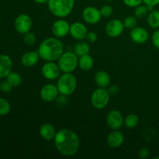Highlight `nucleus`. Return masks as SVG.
<instances>
[{"mask_svg": "<svg viewBox=\"0 0 159 159\" xmlns=\"http://www.w3.org/2000/svg\"><path fill=\"white\" fill-rule=\"evenodd\" d=\"M54 141L57 152L64 156H73L79 149L80 141L79 136L69 129L64 128L57 131Z\"/></svg>", "mask_w": 159, "mask_h": 159, "instance_id": "obj_1", "label": "nucleus"}, {"mask_svg": "<svg viewBox=\"0 0 159 159\" xmlns=\"http://www.w3.org/2000/svg\"><path fill=\"white\" fill-rule=\"evenodd\" d=\"M37 51L45 61H56L64 53V46L57 37H48L40 43Z\"/></svg>", "mask_w": 159, "mask_h": 159, "instance_id": "obj_2", "label": "nucleus"}, {"mask_svg": "<svg viewBox=\"0 0 159 159\" xmlns=\"http://www.w3.org/2000/svg\"><path fill=\"white\" fill-rule=\"evenodd\" d=\"M75 0H49L48 7L57 18H65L71 14L75 7Z\"/></svg>", "mask_w": 159, "mask_h": 159, "instance_id": "obj_3", "label": "nucleus"}, {"mask_svg": "<svg viewBox=\"0 0 159 159\" xmlns=\"http://www.w3.org/2000/svg\"><path fill=\"white\" fill-rule=\"evenodd\" d=\"M59 94L61 96H70L77 87V79L72 73H63L59 76L57 82Z\"/></svg>", "mask_w": 159, "mask_h": 159, "instance_id": "obj_4", "label": "nucleus"}, {"mask_svg": "<svg viewBox=\"0 0 159 159\" xmlns=\"http://www.w3.org/2000/svg\"><path fill=\"white\" fill-rule=\"evenodd\" d=\"M57 65L63 73H72L79 66V57L74 52H64L57 60Z\"/></svg>", "mask_w": 159, "mask_h": 159, "instance_id": "obj_5", "label": "nucleus"}, {"mask_svg": "<svg viewBox=\"0 0 159 159\" xmlns=\"http://www.w3.org/2000/svg\"><path fill=\"white\" fill-rule=\"evenodd\" d=\"M110 99V93L106 88L99 87L91 95V104L98 110H102L108 105Z\"/></svg>", "mask_w": 159, "mask_h": 159, "instance_id": "obj_6", "label": "nucleus"}, {"mask_svg": "<svg viewBox=\"0 0 159 159\" xmlns=\"http://www.w3.org/2000/svg\"><path fill=\"white\" fill-rule=\"evenodd\" d=\"M32 20L27 14H20L17 16L14 21V26L16 30L21 34L29 32L32 27Z\"/></svg>", "mask_w": 159, "mask_h": 159, "instance_id": "obj_7", "label": "nucleus"}, {"mask_svg": "<svg viewBox=\"0 0 159 159\" xmlns=\"http://www.w3.org/2000/svg\"><path fill=\"white\" fill-rule=\"evenodd\" d=\"M60 68L54 61H47L41 68L42 75L48 80H55L61 75Z\"/></svg>", "mask_w": 159, "mask_h": 159, "instance_id": "obj_8", "label": "nucleus"}, {"mask_svg": "<svg viewBox=\"0 0 159 159\" xmlns=\"http://www.w3.org/2000/svg\"><path fill=\"white\" fill-rule=\"evenodd\" d=\"M107 126L112 130H120L124 124V119L122 113L116 110H113L107 116Z\"/></svg>", "mask_w": 159, "mask_h": 159, "instance_id": "obj_9", "label": "nucleus"}, {"mask_svg": "<svg viewBox=\"0 0 159 159\" xmlns=\"http://www.w3.org/2000/svg\"><path fill=\"white\" fill-rule=\"evenodd\" d=\"M53 35L57 38H63L66 37L70 31V24L68 21L60 18L54 22L51 27Z\"/></svg>", "mask_w": 159, "mask_h": 159, "instance_id": "obj_10", "label": "nucleus"}, {"mask_svg": "<svg viewBox=\"0 0 159 159\" xmlns=\"http://www.w3.org/2000/svg\"><path fill=\"white\" fill-rule=\"evenodd\" d=\"M82 18L89 24H97L102 18L100 10L94 6H88L82 11Z\"/></svg>", "mask_w": 159, "mask_h": 159, "instance_id": "obj_11", "label": "nucleus"}, {"mask_svg": "<svg viewBox=\"0 0 159 159\" xmlns=\"http://www.w3.org/2000/svg\"><path fill=\"white\" fill-rule=\"evenodd\" d=\"M59 92L57 85L54 84H47L43 85L40 92V99L47 102H53L57 99Z\"/></svg>", "mask_w": 159, "mask_h": 159, "instance_id": "obj_12", "label": "nucleus"}, {"mask_svg": "<svg viewBox=\"0 0 159 159\" xmlns=\"http://www.w3.org/2000/svg\"><path fill=\"white\" fill-rule=\"evenodd\" d=\"M124 28V23L121 20L113 19L109 21L106 26V33L109 37L115 38L123 34Z\"/></svg>", "mask_w": 159, "mask_h": 159, "instance_id": "obj_13", "label": "nucleus"}, {"mask_svg": "<svg viewBox=\"0 0 159 159\" xmlns=\"http://www.w3.org/2000/svg\"><path fill=\"white\" fill-rule=\"evenodd\" d=\"M130 37L132 41L138 44H143L148 41L149 38L148 31L144 27L135 26L130 30Z\"/></svg>", "mask_w": 159, "mask_h": 159, "instance_id": "obj_14", "label": "nucleus"}, {"mask_svg": "<svg viewBox=\"0 0 159 159\" xmlns=\"http://www.w3.org/2000/svg\"><path fill=\"white\" fill-rule=\"evenodd\" d=\"M69 34L72 38L77 40H82L86 38L88 30L85 24L80 22H75L70 25Z\"/></svg>", "mask_w": 159, "mask_h": 159, "instance_id": "obj_15", "label": "nucleus"}, {"mask_svg": "<svg viewBox=\"0 0 159 159\" xmlns=\"http://www.w3.org/2000/svg\"><path fill=\"white\" fill-rule=\"evenodd\" d=\"M107 141L109 147L111 148H118L124 144V136L120 130H114L109 134Z\"/></svg>", "mask_w": 159, "mask_h": 159, "instance_id": "obj_16", "label": "nucleus"}, {"mask_svg": "<svg viewBox=\"0 0 159 159\" xmlns=\"http://www.w3.org/2000/svg\"><path fill=\"white\" fill-rule=\"evenodd\" d=\"M12 61L6 54H0V79L6 78L12 71Z\"/></svg>", "mask_w": 159, "mask_h": 159, "instance_id": "obj_17", "label": "nucleus"}, {"mask_svg": "<svg viewBox=\"0 0 159 159\" xmlns=\"http://www.w3.org/2000/svg\"><path fill=\"white\" fill-rule=\"evenodd\" d=\"M38 51H27L21 57V64L26 68H31L37 65L40 59Z\"/></svg>", "mask_w": 159, "mask_h": 159, "instance_id": "obj_18", "label": "nucleus"}, {"mask_svg": "<svg viewBox=\"0 0 159 159\" xmlns=\"http://www.w3.org/2000/svg\"><path fill=\"white\" fill-rule=\"evenodd\" d=\"M39 133L43 139L49 141L54 139L57 131L55 130V127L52 124H49V123H45L40 126Z\"/></svg>", "mask_w": 159, "mask_h": 159, "instance_id": "obj_19", "label": "nucleus"}, {"mask_svg": "<svg viewBox=\"0 0 159 159\" xmlns=\"http://www.w3.org/2000/svg\"><path fill=\"white\" fill-rule=\"evenodd\" d=\"M95 82L98 87L107 88L110 84V76L107 71H99L95 74Z\"/></svg>", "mask_w": 159, "mask_h": 159, "instance_id": "obj_20", "label": "nucleus"}, {"mask_svg": "<svg viewBox=\"0 0 159 159\" xmlns=\"http://www.w3.org/2000/svg\"><path fill=\"white\" fill-rule=\"evenodd\" d=\"M93 65H94V61H93V57L89 54L79 57V67L82 71H89L93 68Z\"/></svg>", "mask_w": 159, "mask_h": 159, "instance_id": "obj_21", "label": "nucleus"}, {"mask_svg": "<svg viewBox=\"0 0 159 159\" xmlns=\"http://www.w3.org/2000/svg\"><path fill=\"white\" fill-rule=\"evenodd\" d=\"M90 51V46L87 42L79 41L74 47V53L78 57L88 54Z\"/></svg>", "mask_w": 159, "mask_h": 159, "instance_id": "obj_22", "label": "nucleus"}, {"mask_svg": "<svg viewBox=\"0 0 159 159\" xmlns=\"http://www.w3.org/2000/svg\"><path fill=\"white\" fill-rule=\"evenodd\" d=\"M147 22L148 26L152 29L159 28V11L152 10L150 11L147 17Z\"/></svg>", "mask_w": 159, "mask_h": 159, "instance_id": "obj_23", "label": "nucleus"}, {"mask_svg": "<svg viewBox=\"0 0 159 159\" xmlns=\"http://www.w3.org/2000/svg\"><path fill=\"white\" fill-rule=\"evenodd\" d=\"M139 123V118L134 113L127 115L124 119V126L128 129H133L138 126Z\"/></svg>", "mask_w": 159, "mask_h": 159, "instance_id": "obj_24", "label": "nucleus"}, {"mask_svg": "<svg viewBox=\"0 0 159 159\" xmlns=\"http://www.w3.org/2000/svg\"><path fill=\"white\" fill-rule=\"evenodd\" d=\"M6 80L12 85V87H18L22 82V78L19 73L11 71L6 77Z\"/></svg>", "mask_w": 159, "mask_h": 159, "instance_id": "obj_25", "label": "nucleus"}, {"mask_svg": "<svg viewBox=\"0 0 159 159\" xmlns=\"http://www.w3.org/2000/svg\"><path fill=\"white\" fill-rule=\"evenodd\" d=\"M11 111V105L7 99L0 97V116H6Z\"/></svg>", "mask_w": 159, "mask_h": 159, "instance_id": "obj_26", "label": "nucleus"}, {"mask_svg": "<svg viewBox=\"0 0 159 159\" xmlns=\"http://www.w3.org/2000/svg\"><path fill=\"white\" fill-rule=\"evenodd\" d=\"M148 12L149 10L146 5H140V6L135 7L134 12V16H135L138 19L144 18V17L147 16Z\"/></svg>", "mask_w": 159, "mask_h": 159, "instance_id": "obj_27", "label": "nucleus"}, {"mask_svg": "<svg viewBox=\"0 0 159 159\" xmlns=\"http://www.w3.org/2000/svg\"><path fill=\"white\" fill-rule=\"evenodd\" d=\"M123 23H124V27H125L126 29L131 30L137 26V23H138V18H137L135 16H127L124 19Z\"/></svg>", "mask_w": 159, "mask_h": 159, "instance_id": "obj_28", "label": "nucleus"}, {"mask_svg": "<svg viewBox=\"0 0 159 159\" xmlns=\"http://www.w3.org/2000/svg\"><path fill=\"white\" fill-rule=\"evenodd\" d=\"M23 41L26 44L31 46V45H34V43L37 41V37H36L35 34L32 32H27L24 34L23 36Z\"/></svg>", "mask_w": 159, "mask_h": 159, "instance_id": "obj_29", "label": "nucleus"}, {"mask_svg": "<svg viewBox=\"0 0 159 159\" xmlns=\"http://www.w3.org/2000/svg\"><path fill=\"white\" fill-rule=\"evenodd\" d=\"M99 10H100V13L101 15H102V17H106V18L110 17L113 12V8H112L110 6H109V5L102 6Z\"/></svg>", "mask_w": 159, "mask_h": 159, "instance_id": "obj_30", "label": "nucleus"}, {"mask_svg": "<svg viewBox=\"0 0 159 159\" xmlns=\"http://www.w3.org/2000/svg\"><path fill=\"white\" fill-rule=\"evenodd\" d=\"M12 88H13L12 85H11L7 80L5 81V82H1V84H0V90H1L2 93H10V92L12 91Z\"/></svg>", "mask_w": 159, "mask_h": 159, "instance_id": "obj_31", "label": "nucleus"}, {"mask_svg": "<svg viewBox=\"0 0 159 159\" xmlns=\"http://www.w3.org/2000/svg\"><path fill=\"white\" fill-rule=\"evenodd\" d=\"M123 1L126 6L130 8L137 7L143 2V0H123Z\"/></svg>", "mask_w": 159, "mask_h": 159, "instance_id": "obj_32", "label": "nucleus"}, {"mask_svg": "<svg viewBox=\"0 0 159 159\" xmlns=\"http://www.w3.org/2000/svg\"><path fill=\"white\" fill-rule=\"evenodd\" d=\"M152 42L155 48L159 50V30H156L155 32L152 34Z\"/></svg>", "mask_w": 159, "mask_h": 159, "instance_id": "obj_33", "label": "nucleus"}, {"mask_svg": "<svg viewBox=\"0 0 159 159\" xmlns=\"http://www.w3.org/2000/svg\"><path fill=\"white\" fill-rule=\"evenodd\" d=\"M86 39L88 40V42H89V43H95L98 39L97 34L96 32H93V31L88 32L86 36Z\"/></svg>", "mask_w": 159, "mask_h": 159, "instance_id": "obj_34", "label": "nucleus"}, {"mask_svg": "<svg viewBox=\"0 0 159 159\" xmlns=\"http://www.w3.org/2000/svg\"><path fill=\"white\" fill-rule=\"evenodd\" d=\"M149 154H150V152H149L148 149L146 148H143L140 150L139 153H138V156L141 159H145L149 156Z\"/></svg>", "mask_w": 159, "mask_h": 159, "instance_id": "obj_35", "label": "nucleus"}, {"mask_svg": "<svg viewBox=\"0 0 159 159\" xmlns=\"http://www.w3.org/2000/svg\"><path fill=\"white\" fill-rule=\"evenodd\" d=\"M143 2L148 6H153V7H155V6L159 4V0H143Z\"/></svg>", "mask_w": 159, "mask_h": 159, "instance_id": "obj_36", "label": "nucleus"}, {"mask_svg": "<svg viewBox=\"0 0 159 159\" xmlns=\"http://www.w3.org/2000/svg\"><path fill=\"white\" fill-rule=\"evenodd\" d=\"M109 92H110V95H116L119 93V88L116 85H113L109 89Z\"/></svg>", "mask_w": 159, "mask_h": 159, "instance_id": "obj_37", "label": "nucleus"}, {"mask_svg": "<svg viewBox=\"0 0 159 159\" xmlns=\"http://www.w3.org/2000/svg\"><path fill=\"white\" fill-rule=\"evenodd\" d=\"M33 1L38 4H45V3H48L49 0H33Z\"/></svg>", "mask_w": 159, "mask_h": 159, "instance_id": "obj_38", "label": "nucleus"}, {"mask_svg": "<svg viewBox=\"0 0 159 159\" xmlns=\"http://www.w3.org/2000/svg\"><path fill=\"white\" fill-rule=\"evenodd\" d=\"M105 1H107V2H113V0H105Z\"/></svg>", "mask_w": 159, "mask_h": 159, "instance_id": "obj_39", "label": "nucleus"}, {"mask_svg": "<svg viewBox=\"0 0 159 159\" xmlns=\"http://www.w3.org/2000/svg\"><path fill=\"white\" fill-rule=\"evenodd\" d=\"M155 158V159H159V157H155V158Z\"/></svg>", "mask_w": 159, "mask_h": 159, "instance_id": "obj_40", "label": "nucleus"}, {"mask_svg": "<svg viewBox=\"0 0 159 159\" xmlns=\"http://www.w3.org/2000/svg\"><path fill=\"white\" fill-rule=\"evenodd\" d=\"M0 84H1V82H0Z\"/></svg>", "mask_w": 159, "mask_h": 159, "instance_id": "obj_41", "label": "nucleus"}]
</instances>
